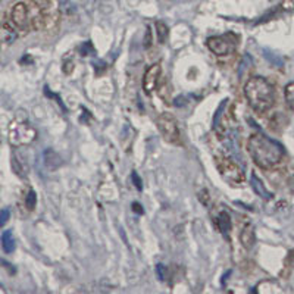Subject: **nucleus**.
I'll use <instances>...</instances> for the list:
<instances>
[{
  "mask_svg": "<svg viewBox=\"0 0 294 294\" xmlns=\"http://www.w3.org/2000/svg\"><path fill=\"white\" fill-rule=\"evenodd\" d=\"M0 264H1L3 267H6V268L9 269V274H15V268H13V267H10L9 264H6V262H3V261H1Z\"/></svg>",
  "mask_w": 294,
  "mask_h": 294,
  "instance_id": "nucleus-26",
  "label": "nucleus"
},
{
  "mask_svg": "<svg viewBox=\"0 0 294 294\" xmlns=\"http://www.w3.org/2000/svg\"><path fill=\"white\" fill-rule=\"evenodd\" d=\"M284 97H286V103L287 106L294 112V81L289 82L286 85V90H284Z\"/></svg>",
  "mask_w": 294,
  "mask_h": 294,
  "instance_id": "nucleus-17",
  "label": "nucleus"
},
{
  "mask_svg": "<svg viewBox=\"0 0 294 294\" xmlns=\"http://www.w3.org/2000/svg\"><path fill=\"white\" fill-rule=\"evenodd\" d=\"M9 218H10V212H9L7 209L1 211V212H0V227H3V225L9 221Z\"/></svg>",
  "mask_w": 294,
  "mask_h": 294,
  "instance_id": "nucleus-22",
  "label": "nucleus"
},
{
  "mask_svg": "<svg viewBox=\"0 0 294 294\" xmlns=\"http://www.w3.org/2000/svg\"><path fill=\"white\" fill-rule=\"evenodd\" d=\"M35 203H37V196H35V193L32 190H29L28 194H27V197H25V206H27V209L32 211L35 208Z\"/></svg>",
  "mask_w": 294,
  "mask_h": 294,
  "instance_id": "nucleus-18",
  "label": "nucleus"
},
{
  "mask_svg": "<svg viewBox=\"0 0 294 294\" xmlns=\"http://www.w3.org/2000/svg\"><path fill=\"white\" fill-rule=\"evenodd\" d=\"M156 124H158V128H159L162 137L165 138V141H168L169 144H181V133H180V127H178L174 115L165 112V113L159 115Z\"/></svg>",
  "mask_w": 294,
  "mask_h": 294,
  "instance_id": "nucleus-6",
  "label": "nucleus"
},
{
  "mask_svg": "<svg viewBox=\"0 0 294 294\" xmlns=\"http://www.w3.org/2000/svg\"><path fill=\"white\" fill-rule=\"evenodd\" d=\"M44 163H46V166L49 169H56V168H59L62 165V159H60V156L54 150L47 149L44 152Z\"/></svg>",
  "mask_w": 294,
  "mask_h": 294,
  "instance_id": "nucleus-11",
  "label": "nucleus"
},
{
  "mask_svg": "<svg viewBox=\"0 0 294 294\" xmlns=\"http://www.w3.org/2000/svg\"><path fill=\"white\" fill-rule=\"evenodd\" d=\"M240 41V37H237L233 32L224 34V35H216V37H209L206 44L212 53L216 56H228L234 53L237 44Z\"/></svg>",
  "mask_w": 294,
  "mask_h": 294,
  "instance_id": "nucleus-5",
  "label": "nucleus"
},
{
  "mask_svg": "<svg viewBox=\"0 0 294 294\" xmlns=\"http://www.w3.org/2000/svg\"><path fill=\"white\" fill-rule=\"evenodd\" d=\"M216 166H218V171L221 172L222 178L231 184V186H240L244 183V174L241 171V168L228 156H218L216 159Z\"/></svg>",
  "mask_w": 294,
  "mask_h": 294,
  "instance_id": "nucleus-3",
  "label": "nucleus"
},
{
  "mask_svg": "<svg viewBox=\"0 0 294 294\" xmlns=\"http://www.w3.org/2000/svg\"><path fill=\"white\" fill-rule=\"evenodd\" d=\"M244 94L252 109L258 113L268 112L275 103V88L262 77H252L244 85Z\"/></svg>",
  "mask_w": 294,
  "mask_h": 294,
  "instance_id": "nucleus-2",
  "label": "nucleus"
},
{
  "mask_svg": "<svg viewBox=\"0 0 294 294\" xmlns=\"http://www.w3.org/2000/svg\"><path fill=\"white\" fill-rule=\"evenodd\" d=\"M75 68V56L74 52H68L62 57V71L65 75H71Z\"/></svg>",
  "mask_w": 294,
  "mask_h": 294,
  "instance_id": "nucleus-13",
  "label": "nucleus"
},
{
  "mask_svg": "<svg viewBox=\"0 0 294 294\" xmlns=\"http://www.w3.org/2000/svg\"><path fill=\"white\" fill-rule=\"evenodd\" d=\"M160 75H162L160 65L155 63V65H152V66L147 68V71L143 75V90L147 94H152L158 88L159 81H160Z\"/></svg>",
  "mask_w": 294,
  "mask_h": 294,
  "instance_id": "nucleus-8",
  "label": "nucleus"
},
{
  "mask_svg": "<svg viewBox=\"0 0 294 294\" xmlns=\"http://www.w3.org/2000/svg\"><path fill=\"white\" fill-rule=\"evenodd\" d=\"M171 1H188V0H171Z\"/></svg>",
  "mask_w": 294,
  "mask_h": 294,
  "instance_id": "nucleus-27",
  "label": "nucleus"
},
{
  "mask_svg": "<svg viewBox=\"0 0 294 294\" xmlns=\"http://www.w3.org/2000/svg\"><path fill=\"white\" fill-rule=\"evenodd\" d=\"M12 169L19 178H25L28 175V171H29L27 162L16 155H13V158H12Z\"/></svg>",
  "mask_w": 294,
  "mask_h": 294,
  "instance_id": "nucleus-10",
  "label": "nucleus"
},
{
  "mask_svg": "<svg viewBox=\"0 0 294 294\" xmlns=\"http://www.w3.org/2000/svg\"><path fill=\"white\" fill-rule=\"evenodd\" d=\"M37 137V131L25 121H15L9 128V141L12 146H27Z\"/></svg>",
  "mask_w": 294,
  "mask_h": 294,
  "instance_id": "nucleus-4",
  "label": "nucleus"
},
{
  "mask_svg": "<svg viewBox=\"0 0 294 294\" xmlns=\"http://www.w3.org/2000/svg\"><path fill=\"white\" fill-rule=\"evenodd\" d=\"M240 241L244 249H252L256 243V234H255V227L252 224H247L241 234H240Z\"/></svg>",
  "mask_w": 294,
  "mask_h": 294,
  "instance_id": "nucleus-9",
  "label": "nucleus"
},
{
  "mask_svg": "<svg viewBox=\"0 0 294 294\" xmlns=\"http://www.w3.org/2000/svg\"><path fill=\"white\" fill-rule=\"evenodd\" d=\"M133 183L135 184V187H137V190L138 191H141L143 190V186H141V180H140V177L137 175V172H133Z\"/></svg>",
  "mask_w": 294,
  "mask_h": 294,
  "instance_id": "nucleus-23",
  "label": "nucleus"
},
{
  "mask_svg": "<svg viewBox=\"0 0 294 294\" xmlns=\"http://www.w3.org/2000/svg\"><path fill=\"white\" fill-rule=\"evenodd\" d=\"M277 10H280V12H293L294 0H281V3L277 6Z\"/></svg>",
  "mask_w": 294,
  "mask_h": 294,
  "instance_id": "nucleus-21",
  "label": "nucleus"
},
{
  "mask_svg": "<svg viewBox=\"0 0 294 294\" xmlns=\"http://www.w3.org/2000/svg\"><path fill=\"white\" fill-rule=\"evenodd\" d=\"M156 277H158V280H159V281L165 283V281H166V278H168V268H166L165 265L159 264V265L156 267Z\"/></svg>",
  "mask_w": 294,
  "mask_h": 294,
  "instance_id": "nucleus-20",
  "label": "nucleus"
},
{
  "mask_svg": "<svg viewBox=\"0 0 294 294\" xmlns=\"http://www.w3.org/2000/svg\"><path fill=\"white\" fill-rule=\"evenodd\" d=\"M1 246L6 253H12L15 250V240L10 231H4L1 236Z\"/></svg>",
  "mask_w": 294,
  "mask_h": 294,
  "instance_id": "nucleus-15",
  "label": "nucleus"
},
{
  "mask_svg": "<svg viewBox=\"0 0 294 294\" xmlns=\"http://www.w3.org/2000/svg\"><path fill=\"white\" fill-rule=\"evenodd\" d=\"M216 227L219 228V231L222 234H227L231 228V219H230V215L227 212H221L218 219H216Z\"/></svg>",
  "mask_w": 294,
  "mask_h": 294,
  "instance_id": "nucleus-14",
  "label": "nucleus"
},
{
  "mask_svg": "<svg viewBox=\"0 0 294 294\" xmlns=\"http://www.w3.org/2000/svg\"><path fill=\"white\" fill-rule=\"evenodd\" d=\"M168 34H169V28L166 24H163L162 21H158L156 22V35H158V41L159 43H165L166 38H168Z\"/></svg>",
  "mask_w": 294,
  "mask_h": 294,
  "instance_id": "nucleus-16",
  "label": "nucleus"
},
{
  "mask_svg": "<svg viewBox=\"0 0 294 294\" xmlns=\"http://www.w3.org/2000/svg\"><path fill=\"white\" fill-rule=\"evenodd\" d=\"M10 22L15 28L21 31H27L31 28V16H29V7L24 1H18L10 9Z\"/></svg>",
  "mask_w": 294,
  "mask_h": 294,
  "instance_id": "nucleus-7",
  "label": "nucleus"
},
{
  "mask_svg": "<svg viewBox=\"0 0 294 294\" xmlns=\"http://www.w3.org/2000/svg\"><path fill=\"white\" fill-rule=\"evenodd\" d=\"M131 208H133V211H134L137 215H143V214H144V209H143V208H141V205H138V203H133V206H131Z\"/></svg>",
  "mask_w": 294,
  "mask_h": 294,
  "instance_id": "nucleus-24",
  "label": "nucleus"
},
{
  "mask_svg": "<svg viewBox=\"0 0 294 294\" xmlns=\"http://www.w3.org/2000/svg\"><path fill=\"white\" fill-rule=\"evenodd\" d=\"M264 53H265V56H267V59L272 63V65H275V66H283V59L281 57H278L277 54H274L271 50H264Z\"/></svg>",
  "mask_w": 294,
  "mask_h": 294,
  "instance_id": "nucleus-19",
  "label": "nucleus"
},
{
  "mask_svg": "<svg viewBox=\"0 0 294 294\" xmlns=\"http://www.w3.org/2000/svg\"><path fill=\"white\" fill-rule=\"evenodd\" d=\"M247 150H249L253 162L264 169L277 166L284 158L283 146L261 133H258L249 138Z\"/></svg>",
  "mask_w": 294,
  "mask_h": 294,
  "instance_id": "nucleus-1",
  "label": "nucleus"
},
{
  "mask_svg": "<svg viewBox=\"0 0 294 294\" xmlns=\"http://www.w3.org/2000/svg\"><path fill=\"white\" fill-rule=\"evenodd\" d=\"M250 183H252V187H253V190L261 196V197H264V199H272V194L265 188V186H264V183L259 180V177L253 172L252 174V177H250Z\"/></svg>",
  "mask_w": 294,
  "mask_h": 294,
  "instance_id": "nucleus-12",
  "label": "nucleus"
},
{
  "mask_svg": "<svg viewBox=\"0 0 294 294\" xmlns=\"http://www.w3.org/2000/svg\"><path fill=\"white\" fill-rule=\"evenodd\" d=\"M152 44V34H150V28H147V32H146V43H144V47H150Z\"/></svg>",
  "mask_w": 294,
  "mask_h": 294,
  "instance_id": "nucleus-25",
  "label": "nucleus"
}]
</instances>
